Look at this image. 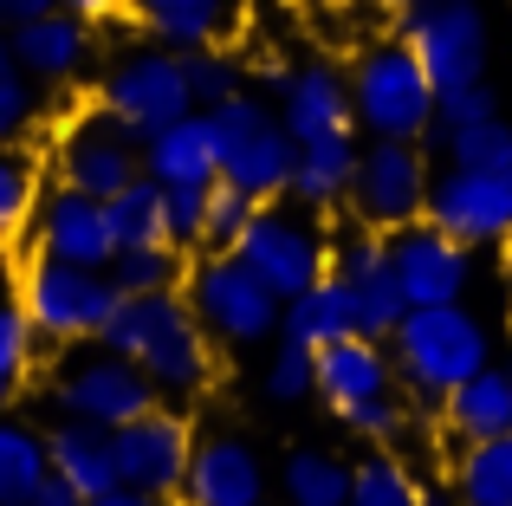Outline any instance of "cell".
<instances>
[{
    "label": "cell",
    "instance_id": "1",
    "mask_svg": "<svg viewBox=\"0 0 512 506\" xmlns=\"http://www.w3.org/2000/svg\"><path fill=\"white\" fill-rule=\"evenodd\" d=\"M104 344L124 357H137L150 370V383L175 403L201 396L214 383V351H208V325L195 318V305L182 292H124L104 325Z\"/></svg>",
    "mask_w": 512,
    "mask_h": 506
},
{
    "label": "cell",
    "instance_id": "2",
    "mask_svg": "<svg viewBox=\"0 0 512 506\" xmlns=\"http://www.w3.org/2000/svg\"><path fill=\"white\" fill-rule=\"evenodd\" d=\"M389 357H396L402 383H409L415 396H435L441 403V396L461 390L474 370H487L493 338L461 299L454 305H409L402 325L389 331Z\"/></svg>",
    "mask_w": 512,
    "mask_h": 506
},
{
    "label": "cell",
    "instance_id": "3",
    "mask_svg": "<svg viewBox=\"0 0 512 506\" xmlns=\"http://www.w3.org/2000/svg\"><path fill=\"white\" fill-rule=\"evenodd\" d=\"M396 383H402L396 357L376 338H363V331H350V338L318 351V396H325L331 416H338L344 429H357L363 442H396L402 435Z\"/></svg>",
    "mask_w": 512,
    "mask_h": 506
},
{
    "label": "cell",
    "instance_id": "4",
    "mask_svg": "<svg viewBox=\"0 0 512 506\" xmlns=\"http://www.w3.org/2000/svg\"><path fill=\"white\" fill-rule=\"evenodd\" d=\"M350 104H357L370 137H396V143H415L422 130H435V117H441L435 78H428V65L415 59L402 39L370 46L357 59V72H350Z\"/></svg>",
    "mask_w": 512,
    "mask_h": 506
},
{
    "label": "cell",
    "instance_id": "5",
    "mask_svg": "<svg viewBox=\"0 0 512 506\" xmlns=\"http://www.w3.org/2000/svg\"><path fill=\"white\" fill-rule=\"evenodd\" d=\"M214 143H221V182L247 189L253 202H273L292 189V163H299V137L286 130V117L266 111L260 98L234 91L208 111Z\"/></svg>",
    "mask_w": 512,
    "mask_h": 506
},
{
    "label": "cell",
    "instance_id": "6",
    "mask_svg": "<svg viewBox=\"0 0 512 506\" xmlns=\"http://www.w3.org/2000/svg\"><path fill=\"white\" fill-rule=\"evenodd\" d=\"M117 299H124V292H117V279L104 273V266H72V260L39 253L20 273V305H26V318H33V331L52 338V344L104 338Z\"/></svg>",
    "mask_w": 512,
    "mask_h": 506
},
{
    "label": "cell",
    "instance_id": "7",
    "mask_svg": "<svg viewBox=\"0 0 512 506\" xmlns=\"http://www.w3.org/2000/svg\"><path fill=\"white\" fill-rule=\"evenodd\" d=\"M156 396L163 390L150 383V370H143L137 357L111 351V344H98V351H65L59 370H52V403L78 422H104V429L137 422L143 409H156Z\"/></svg>",
    "mask_w": 512,
    "mask_h": 506
},
{
    "label": "cell",
    "instance_id": "8",
    "mask_svg": "<svg viewBox=\"0 0 512 506\" xmlns=\"http://www.w3.org/2000/svg\"><path fill=\"white\" fill-rule=\"evenodd\" d=\"M188 305H195V318L221 344H260V338H273L279 318H286V299H279L234 247L208 253V260L188 273Z\"/></svg>",
    "mask_w": 512,
    "mask_h": 506
},
{
    "label": "cell",
    "instance_id": "9",
    "mask_svg": "<svg viewBox=\"0 0 512 506\" xmlns=\"http://www.w3.org/2000/svg\"><path fill=\"white\" fill-rule=\"evenodd\" d=\"M402 46L428 65L435 91H461L487 78V13L474 0H409Z\"/></svg>",
    "mask_w": 512,
    "mask_h": 506
},
{
    "label": "cell",
    "instance_id": "10",
    "mask_svg": "<svg viewBox=\"0 0 512 506\" xmlns=\"http://www.w3.org/2000/svg\"><path fill=\"white\" fill-rule=\"evenodd\" d=\"M234 253L279 292V299H292V292H305L312 279L331 273L325 234H318L305 215H292V208H253V221L240 228Z\"/></svg>",
    "mask_w": 512,
    "mask_h": 506
},
{
    "label": "cell",
    "instance_id": "11",
    "mask_svg": "<svg viewBox=\"0 0 512 506\" xmlns=\"http://www.w3.org/2000/svg\"><path fill=\"white\" fill-rule=\"evenodd\" d=\"M104 111H117L137 137H156L163 124L195 111V91H188V65L182 52H130L111 65L104 78Z\"/></svg>",
    "mask_w": 512,
    "mask_h": 506
},
{
    "label": "cell",
    "instance_id": "12",
    "mask_svg": "<svg viewBox=\"0 0 512 506\" xmlns=\"http://www.w3.org/2000/svg\"><path fill=\"white\" fill-rule=\"evenodd\" d=\"M428 221L454 234L461 247H487L512 234V176L506 169H467L454 163L441 182H428Z\"/></svg>",
    "mask_w": 512,
    "mask_h": 506
},
{
    "label": "cell",
    "instance_id": "13",
    "mask_svg": "<svg viewBox=\"0 0 512 506\" xmlns=\"http://www.w3.org/2000/svg\"><path fill=\"white\" fill-rule=\"evenodd\" d=\"M117 435V474H124V487H137V494H182L188 481V461H195V429H188L175 409H143L137 422H124Z\"/></svg>",
    "mask_w": 512,
    "mask_h": 506
},
{
    "label": "cell",
    "instance_id": "14",
    "mask_svg": "<svg viewBox=\"0 0 512 506\" xmlns=\"http://www.w3.org/2000/svg\"><path fill=\"white\" fill-rule=\"evenodd\" d=\"M350 202L370 228H409L415 215H428V169L415 143L376 137V150L357 156V182H350Z\"/></svg>",
    "mask_w": 512,
    "mask_h": 506
},
{
    "label": "cell",
    "instance_id": "15",
    "mask_svg": "<svg viewBox=\"0 0 512 506\" xmlns=\"http://www.w3.org/2000/svg\"><path fill=\"white\" fill-rule=\"evenodd\" d=\"M59 182L85 195H117L124 182H137V130L124 124L117 111H91L72 117L59 137Z\"/></svg>",
    "mask_w": 512,
    "mask_h": 506
},
{
    "label": "cell",
    "instance_id": "16",
    "mask_svg": "<svg viewBox=\"0 0 512 506\" xmlns=\"http://www.w3.org/2000/svg\"><path fill=\"white\" fill-rule=\"evenodd\" d=\"M331 273H338L350 286V299H357L363 338H389V331L402 325L409 299H402V279H396V266H389V234H376L370 221H363L357 234H344V241L331 247Z\"/></svg>",
    "mask_w": 512,
    "mask_h": 506
},
{
    "label": "cell",
    "instance_id": "17",
    "mask_svg": "<svg viewBox=\"0 0 512 506\" xmlns=\"http://www.w3.org/2000/svg\"><path fill=\"white\" fill-rule=\"evenodd\" d=\"M389 266H396L409 305H454L467 292V247L441 234L435 221L389 228Z\"/></svg>",
    "mask_w": 512,
    "mask_h": 506
},
{
    "label": "cell",
    "instance_id": "18",
    "mask_svg": "<svg viewBox=\"0 0 512 506\" xmlns=\"http://www.w3.org/2000/svg\"><path fill=\"white\" fill-rule=\"evenodd\" d=\"M33 241H39V253L72 260V266H111V253H117V234H111V221H104V202L85 195V189H65V182H59L52 202H39Z\"/></svg>",
    "mask_w": 512,
    "mask_h": 506
},
{
    "label": "cell",
    "instance_id": "19",
    "mask_svg": "<svg viewBox=\"0 0 512 506\" xmlns=\"http://www.w3.org/2000/svg\"><path fill=\"white\" fill-rule=\"evenodd\" d=\"M182 500L188 506H266V474H260V461H253V448L234 442V435L195 442Z\"/></svg>",
    "mask_w": 512,
    "mask_h": 506
},
{
    "label": "cell",
    "instance_id": "20",
    "mask_svg": "<svg viewBox=\"0 0 512 506\" xmlns=\"http://www.w3.org/2000/svg\"><path fill=\"white\" fill-rule=\"evenodd\" d=\"M7 33H13V52H20V72L39 78V85H65L91 59V33L72 7H46L33 20L7 26Z\"/></svg>",
    "mask_w": 512,
    "mask_h": 506
},
{
    "label": "cell",
    "instance_id": "21",
    "mask_svg": "<svg viewBox=\"0 0 512 506\" xmlns=\"http://www.w3.org/2000/svg\"><path fill=\"white\" fill-rule=\"evenodd\" d=\"M46 448H52V474H59V481H72L85 500H98V494H111V487H124V474H117V435L104 429V422L65 416L59 429L46 435Z\"/></svg>",
    "mask_w": 512,
    "mask_h": 506
},
{
    "label": "cell",
    "instance_id": "22",
    "mask_svg": "<svg viewBox=\"0 0 512 506\" xmlns=\"http://www.w3.org/2000/svg\"><path fill=\"white\" fill-rule=\"evenodd\" d=\"M279 117H286V130L299 143H312V137H338V130H350L357 104H350V85L331 72V65H305V72H292L286 91H279Z\"/></svg>",
    "mask_w": 512,
    "mask_h": 506
},
{
    "label": "cell",
    "instance_id": "23",
    "mask_svg": "<svg viewBox=\"0 0 512 506\" xmlns=\"http://www.w3.org/2000/svg\"><path fill=\"white\" fill-rule=\"evenodd\" d=\"M143 163L156 182H221V143H214L208 111H188L156 137H143Z\"/></svg>",
    "mask_w": 512,
    "mask_h": 506
},
{
    "label": "cell",
    "instance_id": "24",
    "mask_svg": "<svg viewBox=\"0 0 512 506\" xmlns=\"http://www.w3.org/2000/svg\"><path fill=\"white\" fill-rule=\"evenodd\" d=\"M279 331H286L292 344H312V351H325V344H338L357 331V299H350V286L338 273L312 279L305 292H292L286 299V318H279Z\"/></svg>",
    "mask_w": 512,
    "mask_h": 506
},
{
    "label": "cell",
    "instance_id": "25",
    "mask_svg": "<svg viewBox=\"0 0 512 506\" xmlns=\"http://www.w3.org/2000/svg\"><path fill=\"white\" fill-rule=\"evenodd\" d=\"M441 416L461 442H487V435H506L512 429V370H474L461 390L441 396Z\"/></svg>",
    "mask_w": 512,
    "mask_h": 506
},
{
    "label": "cell",
    "instance_id": "26",
    "mask_svg": "<svg viewBox=\"0 0 512 506\" xmlns=\"http://www.w3.org/2000/svg\"><path fill=\"white\" fill-rule=\"evenodd\" d=\"M350 182H357V143H350V130L299 143V163H292V195H299L305 208L350 202Z\"/></svg>",
    "mask_w": 512,
    "mask_h": 506
},
{
    "label": "cell",
    "instance_id": "27",
    "mask_svg": "<svg viewBox=\"0 0 512 506\" xmlns=\"http://www.w3.org/2000/svg\"><path fill=\"white\" fill-rule=\"evenodd\" d=\"M454 506H512V429L461 448V468H454Z\"/></svg>",
    "mask_w": 512,
    "mask_h": 506
},
{
    "label": "cell",
    "instance_id": "28",
    "mask_svg": "<svg viewBox=\"0 0 512 506\" xmlns=\"http://www.w3.org/2000/svg\"><path fill=\"white\" fill-rule=\"evenodd\" d=\"M46 481H52V448H46V435H33L26 422H7V416H0V506H26Z\"/></svg>",
    "mask_w": 512,
    "mask_h": 506
},
{
    "label": "cell",
    "instance_id": "29",
    "mask_svg": "<svg viewBox=\"0 0 512 506\" xmlns=\"http://www.w3.org/2000/svg\"><path fill=\"white\" fill-rule=\"evenodd\" d=\"M279 494L286 506H350V468L325 448H292L279 468Z\"/></svg>",
    "mask_w": 512,
    "mask_h": 506
},
{
    "label": "cell",
    "instance_id": "30",
    "mask_svg": "<svg viewBox=\"0 0 512 506\" xmlns=\"http://www.w3.org/2000/svg\"><path fill=\"white\" fill-rule=\"evenodd\" d=\"M104 221H111L117 247H150V241H169V208H163V182H124L117 195H104Z\"/></svg>",
    "mask_w": 512,
    "mask_h": 506
},
{
    "label": "cell",
    "instance_id": "31",
    "mask_svg": "<svg viewBox=\"0 0 512 506\" xmlns=\"http://www.w3.org/2000/svg\"><path fill=\"white\" fill-rule=\"evenodd\" d=\"M150 26H156L163 46L195 52V46H208V39L227 26V0H169V7L150 13Z\"/></svg>",
    "mask_w": 512,
    "mask_h": 506
},
{
    "label": "cell",
    "instance_id": "32",
    "mask_svg": "<svg viewBox=\"0 0 512 506\" xmlns=\"http://www.w3.org/2000/svg\"><path fill=\"white\" fill-rule=\"evenodd\" d=\"M428 494L415 487V474L389 455H370L350 468V506H422Z\"/></svg>",
    "mask_w": 512,
    "mask_h": 506
},
{
    "label": "cell",
    "instance_id": "33",
    "mask_svg": "<svg viewBox=\"0 0 512 506\" xmlns=\"http://www.w3.org/2000/svg\"><path fill=\"white\" fill-rule=\"evenodd\" d=\"M33 215H39V169H33V156L0 143V241H13Z\"/></svg>",
    "mask_w": 512,
    "mask_h": 506
},
{
    "label": "cell",
    "instance_id": "34",
    "mask_svg": "<svg viewBox=\"0 0 512 506\" xmlns=\"http://www.w3.org/2000/svg\"><path fill=\"white\" fill-rule=\"evenodd\" d=\"M111 279L117 292H169L182 279V260H175V241H150V247H117L111 253Z\"/></svg>",
    "mask_w": 512,
    "mask_h": 506
},
{
    "label": "cell",
    "instance_id": "35",
    "mask_svg": "<svg viewBox=\"0 0 512 506\" xmlns=\"http://www.w3.org/2000/svg\"><path fill=\"white\" fill-rule=\"evenodd\" d=\"M441 150L467 169H506L512 156V130L500 117H480V124H441Z\"/></svg>",
    "mask_w": 512,
    "mask_h": 506
},
{
    "label": "cell",
    "instance_id": "36",
    "mask_svg": "<svg viewBox=\"0 0 512 506\" xmlns=\"http://www.w3.org/2000/svg\"><path fill=\"white\" fill-rule=\"evenodd\" d=\"M33 111H39V98H33V85H26V72H20L13 33H0V143L20 137V130L33 124Z\"/></svg>",
    "mask_w": 512,
    "mask_h": 506
},
{
    "label": "cell",
    "instance_id": "37",
    "mask_svg": "<svg viewBox=\"0 0 512 506\" xmlns=\"http://www.w3.org/2000/svg\"><path fill=\"white\" fill-rule=\"evenodd\" d=\"M208 189H214V182H163L169 241L175 247H201V241H208Z\"/></svg>",
    "mask_w": 512,
    "mask_h": 506
},
{
    "label": "cell",
    "instance_id": "38",
    "mask_svg": "<svg viewBox=\"0 0 512 506\" xmlns=\"http://www.w3.org/2000/svg\"><path fill=\"white\" fill-rule=\"evenodd\" d=\"M266 390H273V403H299V396L318 390V351L312 344H279L273 364H266Z\"/></svg>",
    "mask_w": 512,
    "mask_h": 506
},
{
    "label": "cell",
    "instance_id": "39",
    "mask_svg": "<svg viewBox=\"0 0 512 506\" xmlns=\"http://www.w3.org/2000/svg\"><path fill=\"white\" fill-rule=\"evenodd\" d=\"M182 65H188V91H195L201 111H214L221 98H234V91H240V65L227 59V52H214V46L182 52Z\"/></svg>",
    "mask_w": 512,
    "mask_h": 506
},
{
    "label": "cell",
    "instance_id": "40",
    "mask_svg": "<svg viewBox=\"0 0 512 506\" xmlns=\"http://www.w3.org/2000/svg\"><path fill=\"white\" fill-rule=\"evenodd\" d=\"M253 195L247 189H234V182H214L208 189V247H234L240 241V228L253 221Z\"/></svg>",
    "mask_w": 512,
    "mask_h": 506
},
{
    "label": "cell",
    "instance_id": "41",
    "mask_svg": "<svg viewBox=\"0 0 512 506\" xmlns=\"http://www.w3.org/2000/svg\"><path fill=\"white\" fill-rule=\"evenodd\" d=\"M480 117H500L487 78H480V85H461V91H441V117L435 124H480Z\"/></svg>",
    "mask_w": 512,
    "mask_h": 506
},
{
    "label": "cell",
    "instance_id": "42",
    "mask_svg": "<svg viewBox=\"0 0 512 506\" xmlns=\"http://www.w3.org/2000/svg\"><path fill=\"white\" fill-rule=\"evenodd\" d=\"M26 506H91V500H85V494H78V487H72V481H59V474H52V481H46V487H39V494H33V500H26Z\"/></svg>",
    "mask_w": 512,
    "mask_h": 506
},
{
    "label": "cell",
    "instance_id": "43",
    "mask_svg": "<svg viewBox=\"0 0 512 506\" xmlns=\"http://www.w3.org/2000/svg\"><path fill=\"white\" fill-rule=\"evenodd\" d=\"M59 7H72L78 20H111V13H124L130 0H59Z\"/></svg>",
    "mask_w": 512,
    "mask_h": 506
},
{
    "label": "cell",
    "instance_id": "44",
    "mask_svg": "<svg viewBox=\"0 0 512 506\" xmlns=\"http://www.w3.org/2000/svg\"><path fill=\"white\" fill-rule=\"evenodd\" d=\"M46 7H59V0H0V26H20V20H33V13H46Z\"/></svg>",
    "mask_w": 512,
    "mask_h": 506
},
{
    "label": "cell",
    "instance_id": "45",
    "mask_svg": "<svg viewBox=\"0 0 512 506\" xmlns=\"http://www.w3.org/2000/svg\"><path fill=\"white\" fill-rule=\"evenodd\" d=\"M91 506H163L156 494H137V487H111V494H98Z\"/></svg>",
    "mask_w": 512,
    "mask_h": 506
},
{
    "label": "cell",
    "instance_id": "46",
    "mask_svg": "<svg viewBox=\"0 0 512 506\" xmlns=\"http://www.w3.org/2000/svg\"><path fill=\"white\" fill-rule=\"evenodd\" d=\"M13 390H20V377H13V370H7V357H0V409L13 403Z\"/></svg>",
    "mask_w": 512,
    "mask_h": 506
},
{
    "label": "cell",
    "instance_id": "47",
    "mask_svg": "<svg viewBox=\"0 0 512 506\" xmlns=\"http://www.w3.org/2000/svg\"><path fill=\"white\" fill-rule=\"evenodd\" d=\"M130 7H137L143 20H150V13H156V7H169V0H130Z\"/></svg>",
    "mask_w": 512,
    "mask_h": 506
},
{
    "label": "cell",
    "instance_id": "48",
    "mask_svg": "<svg viewBox=\"0 0 512 506\" xmlns=\"http://www.w3.org/2000/svg\"><path fill=\"white\" fill-rule=\"evenodd\" d=\"M500 247H506V279H512V234H506V241H500Z\"/></svg>",
    "mask_w": 512,
    "mask_h": 506
},
{
    "label": "cell",
    "instance_id": "49",
    "mask_svg": "<svg viewBox=\"0 0 512 506\" xmlns=\"http://www.w3.org/2000/svg\"><path fill=\"white\" fill-rule=\"evenodd\" d=\"M383 7H409V0H383Z\"/></svg>",
    "mask_w": 512,
    "mask_h": 506
},
{
    "label": "cell",
    "instance_id": "50",
    "mask_svg": "<svg viewBox=\"0 0 512 506\" xmlns=\"http://www.w3.org/2000/svg\"><path fill=\"white\" fill-rule=\"evenodd\" d=\"M506 176H512V156H506Z\"/></svg>",
    "mask_w": 512,
    "mask_h": 506
}]
</instances>
